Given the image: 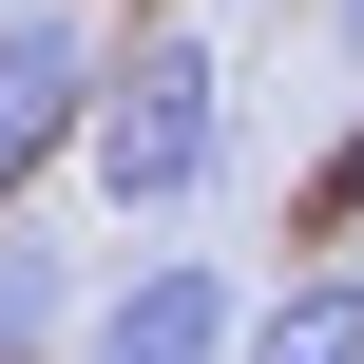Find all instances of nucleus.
Segmentation results:
<instances>
[{"label":"nucleus","mask_w":364,"mask_h":364,"mask_svg":"<svg viewBox=\"0 0 364 364\" xmlns=\"http://www.w3.org/2000/svg\"><path fill=\"white\" fill-rule=\"evenodd\" d=\"M58 326H77V269H58L38 230H0V364H38Z\"/></svg>","instance_id":"obj_5"},{"label":"nucleus","mask_w":364,"mask_h":364,"mask_svg":"<svg viewBox=\"0 0 364 364\" xmlns=\"http://www.w3.org/2000/svg\"><path fill=\"white\" fill-rule=\"evenodd\" d=\"M115 211H192L211 173H230V58H211V19H134V58L96 77V154H77Z\"/></svg>","instance_id":"obj_1"},{"label":"nucleus","mask_w":364,"mask_h":364,"mask_svg":"<svg viewBox=\"0 0 364 364\" xmlns=\"http://www.w3.org/2000/svg\"><path fill=\"white\" fill-rule=\"evenodd\" d=\"M326 38H346V77H364V0H326Z\"/></svg>","instance_id":"obj_6"},{"label":"nucleus","mask_w":364,"mask_h":364,"mask_svg":"<svg viewBox=\"0 0 364 364\" xmlns=\"http://www.w3.org/2000/svg\"><path fill=\"white\" fill-rule=\"evenodd\" d=\"M230 346H250L230 250H134V269L77 307V364H230Z\"/></svg>","instance_id":"obj_3"},{"label":"nucleus","mask_w":364,"mask_h":364,"mask_svg":"<svg viewBox=\"0 0 364 364\" xmlns=\"http://www.w3.org/2000/svg\"><path fill=\"white\" fill-rule=\"evenodd\" d=\"M230 364H364V269H288V288H250V346Z\"/></svg>","instance_id":"obj_4"},{"label":"nucleus","mask_w":364,"mask_h":364,"mask_svg":"<svg viewBox=\"0 0 364 364\" xmlns=\"http://www.w3.org/2000/svg\"><path fill=\"white\" fill-rule=\"evenodd\" d=\"M96 77H115V38L77 0H0V230L58 154H96Z\"/></svg>","instance_id":"obj_2"}]
</instances>
